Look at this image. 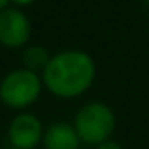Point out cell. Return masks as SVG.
Wrapping results in <instances>:
<instances>
[{"label": "cell", "mask_w": 149, "mask_h": 149, "mask_svg": "<svg viewBox=\"0 0 149 149\" xmlns=\"http://www.w3.org/2000/svg\"><path fill=\"white\" fill-rule=\"evenodd\" d=\"M96 77V64L87 51L66 49L51 55L42 81L53 96L62 100H72L89 91Z\"/></svg>", "instance_id": "obj_1"}, {"label": "cell", "mask_w": 149, "mask_h": 149, "mask_svg": "<svg viewBox=\"0 0 149 149\" xmlns=\"http://www.w3.org/2000/svg\"><path fill=\"white\" fill-rule=\"evenodd\" d=\"M74 128L83 143L96 147L104 140L111 138L115 130V113L104 102H89L77 109L74 117Z\"/></svg>", "instance_id": "obj_2"}, {"label": "cell", "mask_w": 149, "mask_h": 149, "mask_svg": "<svg viewBox=\"0 0 149 149\" xmlns=\"http://www.w3.org/2000/svg\"><path fill=\"white\" fill-rule=\"evenodd\" d=\"M42 89L40 74L26 68L11 70L0 81V102L10 109H25L40 98Z\"/></svg>", "instance_id": "obj_3"}, {"label": "cell", "mask_w": 149, "mask_h": 149, "mask_svg": "<svg viewBox=\"0 0 149 149\" xmlns=\"http://www.w3.org/2000/svg\"><path fill=\"white\" fill-rule=\"evenodd\" d=\"M32 34L30 19L21 8L8 6L0 11V44L8 49L26 47Z\"/></svg>", "instance_id": "obj_4"}, {"label": "cell", "mask_w": 149, "mask_h": 149, "mask_svg": "<svg viewBox=\"0 0 149 149\" xmlns=\"http://www.w3.org/2000/svg\"><path fill=\"white\" fill-rule=\"evenodd\" d=\"M44 125L34 113L21 111L11 119L8 127V142L15 149H34L44 140Z\"/></svg>", "instance_id": "obj_5"}, {"label": "cell", "mask_w": 149, "mask_h": 149, "mask_svg": "<svg viewBox=\"0 0 149 149\" xmlns=\"http://www.w3.org/2000/svg\"><path fill=\"white\" fill-rule=\"evenodd\" d=\"M79 143L81 140L74 128V123H66V121L51 123L45 128L44 140H42L44 149H77Z\"/></svg>", "instance_id": "obj_6"}, {"label": "cell", "mask_w": 149, "mask_h": 149, "mask_svg": "<svg viewBox=\"0 0 149 149\" xmlns=\"http://www.w3.org/2000/svg\"><path fill=\"white\" fill-rule=\"evenodd\" d=\"M49 61H51V55L47 53V49L40 44L26 45L25 51H23V68L32 70V72H36V74L44 72Z\"/></svg>", "instance_id": "obj_7"}, {"label": "cell", "mask_w": 149, "mask_h": 149, "mask_svg": "<svg viewBox=\"0 0 149 149\" xmlns=\"http://www.w3.org/2000/svg\"><path fill=\"white\" fill-rule=\"evenodd\" d=\"M96 149H123V147H121V143L117 142V140L108 138V140H104L102 143H98V146H96Z\"/></svg>", "instance_id": "obj_8"}, {"label": "cell", "mask_w": 149, "mask_h": 149, "mask_svg": "<svg viewBox=\"0 0 149 149\" xmlns=\"http://www.w3.org/2000/svg\"><path fill=\"white\" fill-rule=\"evenodd\" d=\"M38 0H10V4L11 6H15V8H29V6H32V4H36Z\"/></svg>", "instance_id": "obj_9"}, {"label": "cell", "mask_w": 149, "mask_h": 149, "mask_svg": "<svg viewBox=\"0 0 149 149\" xmlns=\"http://www.w3.org/2000/svg\"><path fill=\"white\" fill-rule=\"evenodd\" d=\"M10 6V0H0V11L4 10V8H8Z\"/></svg>", "instance_id": "obj_10"}, {"label": "cell", "mask_w": 149, "mask_h": 149, "mask_svg": "<svg viewBox=\"0 0 149 149\" xmlns=\"http://www.w3.org/2000/svg\"><path fill=\"white\" fill-rule=\"evenodd\" d=\"M142 2H146V4H147V6H149V0H142Z\"/></svg>", "instance_id": "obj_11"}, {"label": "cell", "mask_w": 149, "mask_h": 149, "mask_svg": "<svg viewBox=\"0 0 149 149\" xmlns=\"http://www.w3.org/2000/svg\"><path fill=\"white\" fill-rule=\"evenodd\" d=\"M6 149H15V147H6Z\"/></svg>", "instance_id": "obj_12"}]
</instances>
